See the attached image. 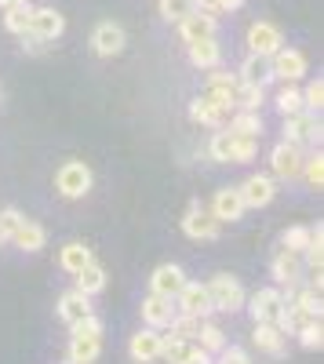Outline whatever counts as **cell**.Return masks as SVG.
Listing matches in <instances>:
<instances>
[{
  "label": "cell",
  "mask_w": 324,
  "mask_h": 364,
  "mask_svg": "<svg viewBox=\"0 0 324 364\" xmlns=\"http://www.w3.org/2000/svg\"><path fill=\"white\" fill-rule=\"evenodd\" d=\"M70 331H73L70 336V364H92L102 353V321L95 314H87Z\"/></svg>",
  "instance_id": "6da1fadb"
},
{
  "label": "cell",
  "mask_w": 324,
  "mask_h": 364,
  "mask_svg": "<svg viewBox=\"0 0 324 364\" xmlns=\"http://www.w3.org/2000/svg\"><path fill=\"white\" fill-rule=\"evenodd\" d=\"M208 288V299H212V310H219V314H237V310H244V288H241V281L237 277H230V273H215V277L204 284Z\"/></svg>",
  "instance_id": "7a4b0ae2"
},
{
  "label": "cell",
  "mask_w": 324,
  "mask_h": 364,
  "mask_svg": "<svg viewBox=\"0 0 324 364\" xmlns=\"http://www.w3.org/2000/svg\"><path fill=\"white\" fill-rule=\"evenodd\" d=\"M55 190L63 193L66 200H80L92 190V168L84 161H66L63 168L55 171Z\"/></svg>",
  "instance_id": "3957f363"
},
{
  "label": "cell",
  "mask_w": 324,
  "mask_h": 364,
  "mask_svg": "<svg viewBox=\"0 0 324 364\" xmlns=\"http://www.w3.org/2000/svg\"><path fill=\"white\" fill-rule=\"evenodd\" d=\"M222 230V223L212 215V208H204L200 200H190L186 215H183V233L190 240H215Z\"/></svg>",
  "instance_id": "277c9868"
},
{
  "label": "cell",
  "mask_w": 324,
  "mask_h": 364,
  "mask_svg": "<svg viewBox=\"0 0 324 364\" xmlns=\"http://www.w3.org/2000/svg\"><path fill=\"white\" fill-rule=\"evenodd\" d=\"M303 146H296V142H277L274 146V154H270V171H274V178H281V182H296L299 175H303Z\"/></svg>",
  "instance_id": "5b68a950"
},
{
  "label": "cell",
  "mask_w": 324,
  "mask_h": 364,
  "mask_svg": "<svg viewBox=\"0 0 324 364\" xmlns=\"http://www.w3.org/2000/svg\"><path fill=\"white\" fill-rule=\"evenodd\" d=\"M284 139L296 146H320V113L299 109L284 117Z\"/></svg>",
  "instance_id": "8992f818"
},
{
  "label": "cell",
  "mask_w": 324,
  "mask_h": 364,
  "mask_svg": "<svg viewBox=\"0 0 324 364\" xmlns=\"http://www.w3.org/2000/svg\"><path fill=\"white\" fill-rule=\"evenodd\" d=\"M270 273H274L277 288H299V284H303V277H306V262H303V255H299V252L281 248V252L274 255V262H270Z\"/></svg>",
  "instance_id": "52a82bcc"
},
{
  "label": "cell",
  "mask_w": 324,
  "mask_h": 364,
  "mask_svg": "<svg viewBox=\"0 0 324 364\" xmlns=\"http://www.w3.org/2000/svg\"><path fill=\"white\" fill-rule=\"evenodd\" d=\"M270 70H274V80L296 84V80L306 77V55L296 51V48H277L270 55Z\"/></svg>",
  "instance_id": "ba28073f"
},
{
  "label": "cell",
  "mask_w": 324,
  "mask_h": 364,
  "mask_svg": "<svg viewBox=\"0 0 324 364\" xmlns=\"http://www.w3.org/2000/svg\"><path fill=\"white\" fill-rule=\"evenodd\" d=\"M237 91H241V77L237 73H219V66H215V73L208 77V91H204V95H208L219 109H237Z\"/></svg>",
  "instance_id": "9c48e42d"
},
{
  "label": "cell",
  "mask_w": 324,
  "mask_h": 364,
  "mask_svg": "<svg viewBox=\"0 0 324 364\" xmlns=\"http://www.w3.org/2000/svg\"><path fill=\"white\" fill-rule=\"evenodd\" d=\"M244 306H248L252 321H270V324H277V317H281V310H284V295H281V288H259L255 295L244 299Z\"/></svg>",
  "instance_id": "30bf717a"
},
{
  "label": "cell",
  "mask_w": 324,
  "mask_h": 364,
  "mask_svg": "<svg viewBox=\"0 0 324 364\" xmlns=\"http://www.w3.org/2000/svg\"><path fill=\"white\" fill-rule=\"evenodd\" d=\"M241 200H244V208H266L274 197H277V178L274 175H248L244 182H241Z\"/></svg>",
  "instance_id": "8fae6325"
},
{
  "label": "cell",
  "mask_w": 324,
  "mask_h": 364,
  "mask_svg": "<svg viewBox=\"0 0 324 364\" xmlns=\"http://www.w3.org/2000/svg\"><path fill=\"white\" fill-rule=\"evenodd\" d=\"M175 306H179V314H190V317H200V321L208 314H215L212 299H208V288H204L200 281H186L183 291L175 295Z\"/></svg>",
  "instance_id": "7c38bea8"
},
{
  "label": "cell",
  "mask_w": 324,
  "mask_h": 364,
  "mask_svg": "<svg viewBox=\"0 0 324 364\" xmlns=\"http://www.w3.org/2000/svg\"><path fill=\"white\" fill-rule=\"evenodd\" d=\"M161 350H164V336H161V328H142L131 336L128 343V353L135 364H150V360H161Z\"/></svg>",
  "instance_id": "4fadbf2b"
},
{
  "label": "cell",
  "mask_w": 324,
  "mask_h": 364,
  "mask_svg": "<svg viewBox=\"0 0 324 364\" xmlns=\"http://www.w3.org/2000/svg\"><path fill=\"white\" fill-rule=\"evenodd\" d=\"M92 48H95V55H102V58L121 55V51L128 48L124 26H117V22H99V26H95V33H92Z\"/></svg>",
  "instance_id": "5bb4252c"
},
{
  "label": "cell",
  "mask_w": 324,
  "mask_h": 364,
  "mask_svg": "<svg viewBox=\"0 0 324 364\" xmlns=\"http://www.w3.org/2000/svg\"><path fill=\"white\" fill-rule=\"evenodd\" d=\"M277 48H284V33L274 22H252L248 26V51L252 55H274Z\"/></svg>",
  "instance_id": "9a60e30c"
},
{
  "label": "cell",
  "mask_w": 324,
  "mask_h": 364,
  "mask_svg": "<svg viewBox=\"0 0 324 364\" xmlns=\"http://www.w3.org/2000/svg\"><path fill=\"white\" fill-rule=\"evenodd\" d=\"M186 281H190V277H186V269H183V266L161 262V266L150 273V291H153V295H168V299H175V295L183 291Z\"/></svg>",
  "instance_id": "2e32d148"
},
{
  "label": "cell",
  "mask_w": 324,
  "mask_h": 364,
  "mask_svg": "<svg viewBox=\"0 0 324 364\" xmlns=\"http://www.w3.org/2000/svg\"><path fill=\"white\" fill-rule=\"evenodd\" d=\"M142 321H146V328H168L171 321H175V314H179V306H175V299H168V295H146L142 299Z\"/></svg>",
  "instance_id": "e0dca14e"
},
{
  "label": "cell",
  "mask_w": 324,
  "mask_h": 364,
  "mask_svg": "<svg viewBox=\"0 0 324 364\" xmlns=\"http://www.w3.org/2000/svg\"><path fill=\"white\" fill-rule=\"evenodd\" d=\"M29 33L40 41H58L66 33V15L55 8H33V18H29Z\"/></svg>",
  "instance_id": "ac0fdd59"
},
{
  "label": "cell",
  "mask_w": 324,
  "mask_h": 364,
  "mask_svg": "<svg viewBox=\"0 0 324 364\" xmlns=\"http://www.w3.org/2000/svg\"><path fill=\"white\" fill-rule=\"evenodd\" d=\"M179 37H183V44H193V41H208V37H215V15L193 8L186 18H179Z\"/></svg>",
  "instance_id": "d6986e66"
},
{
  "label": "cell",
  "mask_w": 324,
  "mask_h": 364,
  "mask_svg": "<svg viewBox=\"0 0 324 364\" xmlns=\"http://www.w3.org/2000/svg\"><path fill=\"white\" fill-rule=\"evenodd\" d=\"M244 200H241V190L237 186H226V190H215V197H212V215L219 219V223H237L241 215H244Z\"/></svg>",
  "instance_id": "ffe728a7"
},
{
  "label": "cell",
  "mask_w": 324,
  "mask_h": 364,
  "mask_svg": "<svg viewBox=\"0 0 324 364\" xmlns=\"http://www.w3.org/2000/svg\"><path fill=\"white\" fill-rule=\"evenodd\" d=\"M87 314H95V310H92V295H84V291L73 288V291H66L63 299H58V317H63L70 328H73L77 321H84Z\"/></svg>",
  "instance_id": "44dd1931"
},
{
  "label": "cell",
  "mask_w": 324,
  "mask_h": 364,
  "mask_svg": "<svg viewBox=\"0 0 324 364\" xmlns=\"http://www.w3.org/2000/svg\"><path fill=\"white\" fill-rule=\"evenodd\" d=\"M237 77H241V84H255V87H266V84L274 80L270 58H266V55H252V51H248V58L241 63Z\"/></svg>",
  "instance_id": "7402d4cb"
},
{
  "label": "cell",
  "mask_w": 324,
  "mask_h": 364,
  "mask_svg": "<svg viewBox=\"0 0 324 364\" xmlns=\"http://www.w3.org/2000/svg\"><path fill=\"white\" fill-rule=\"evenodd\" d=\"M11 245L22 248V252H40L48 245V230L40 223H33V219H22L18 230L11 233Z\"/></svg>",
  "instance_id": "603a6c76"
},
{
  "label": "cell",
  "mask_w": 324,
  "mask_h": 364,
  "mask_svg": "<svg viewBox=\"0 0 324 364\" xmlns=\"http://www.w3.org/2000/svg\"><path fill=\"white\" fill-rule=\"evenodd\" d=\"M186 55H190V63H193L197 70H215V66L222 63V48H219V41H215V37L186 44Z\"/></svg>",
  "instance_id": "cb8c5ba5"
},
{
  "label": "cell",
  "mask_w": 324,
  "mask_h": 364,
  "mask_svg": "<svg viewBox=\"0 0 324 364\" xmlns=\"http://www.w3.org/2000/svg\"><path fill=\"white\" fill-rule=\"evenodd\" d=\"M284 331L277 328V324H270V321H255V336H252V343L262 350V353H270V357H281L284 353Z\"/></svg>",
  "instance_id": "d4e9b609"
},
{
  "label": "cell",
  "mask_w": 324,
  "mask_h": 364,
  "mask_svg": "<svg viewBox=\"0 0 324 364\" xmlns=\"http://www.w3.org/2000/svg\"><path fill=\"white\" fill-rule=\"evenodd\" d=\"M190 120L193 124H204V128H222L226 124V109H219L208 95H197L190 102Z\"/></svg>",
  "instance_id": "484cf974"
},
{
  "label": "cell",
  "mask_w": 324,
  "mask_h": 364,
  "mask_svg": "<svg viewBox=\"0 0 324 364\" xmlns=\"http://www.w3.org/2000/svg\"><path fill=\"white\" fill-rule=\"evenodd\" d=\"M73 281H77V291H84V295H99V291L106 288V269L92 259L87 266H80V269L73 273Z\"/></svg>",
  "instance_id": "4316f807"
},
{
  "label": "cell",
  "mask_w": 324,
  "mask_h": 364,
  "mask_svg": "<svg viewBox=\"0 0 324 364\" xmlns=\"http://www.w3.org/2000/svg\"><path fill=\"white\" fill-rule=\"evenodd\" d=\"M92 259H95V255H92V248L80 245V240H70V245L58 248V266H63L66 273H77L80 266H87Z\"/></svg>",
  "instance_id": "83f0119b"
},
{
  "label": "cell",
  "mask_w": 324,
  "mask_h": 364,
  "mask_svg": "<svg viewBox=\"0 0 324 364\" xmlns=\"http://www.w3.org/2000/svg\"><path fill=\"white\" fill-rule=\"evenodd\" d=\"M197 346H200L204 353H212V357H215V353L226 346V331H222L215 321L204 317V321H200V328H197Z\"/></svg>",
  "instance_id": "f1b7e54d"
},
{
  "label": "cell",
  "mask_w": 324,
  "mask_h": 364,
  "mask_svg": "<svg viewBox=\"0 0 324 364\" xmlns=\"http://www.w3.org/2000/svg\"><path fill=\"white\" fill-rule=\"evenodd\" d=\"M29 18H33V4H15V8H4V29L8 33H29Z\"/></svg>",
  "instance_id": "f546056e"
},
{
  "label": "cell",
  "mask_w": 324,
  "mask_h": 364,
  "mask_svg": "<svg viewBox=\"0 0 324 364\" xmlns=\"http://www.w3.org/2000/svg\"><path fill=\"white\" fill-rule=\"evenodd\" d=\"M230 132L233 135H252V139H262V117L255 109H241L237 117L230 120Z\"/></svg>",
  "instance_id": "4dcf8cb0"
},
{
  "label": "cell",
  "mask_w": 324,
  "mask_h": 364,
  "mask_svg": "<svg viewBox=\"0 0 324 364\" xmlns=\"http://www.w3.org/2000/svg\"><path fill=\"white\" fill-rule=\"evenodd\" d=\"M208 157H212L215 164H230V161H233V132H230V128L212 135V142H208Z\"/></svg>",
  "instance_id": "1f68e13d"
},
{
  "label": "cell",
  "mask_w": 324,
  "mask_h": 364,
  "mask_svg": "<svg viewBox=\"0 0 324 364\" xmlns=\"http://www.w3.org/2000/svg\"><path fill=\"white\" fill-rule=\"evenodd\" d=\"M299 178H306L313 190H324V154H320V149L303 157V175Z\"/></svg>",
  "instance_id": "d6a6232c"
},
{
  "label": "cell",
  "mask_w": 324,
  "mask_h": 364,
  "mask_svg": "<svg viewBox=\"0 0 324 364\" xmlns=\"http://www.w3.org/2000/svg\"><path fill=\"white\" fill-rule=\"evenodd\" d=\"M296 336H299V343H303L306 350H320V346H324V324H320V317L306 321Z\"/></svg>",
  "instance_id": "836d02e7"
},
{
  "label": "cell",
  "mask_w": 324,
  "mask_h": 364,
  "mask_svg": "<svg viewBox=\"0 0 324 364\" xmlns=\"http://www.w3.org/2000/svg\"><path fill=\"white\" fill-rule=\"evenodd\" d=\"M277 109H281L284 117L299 113V109H303V91H299V87H291V84H284V87L277 91Z\"/></svg>",
  "instance_id": "e575fe53"
},
{
  "label": "cell",
  "mask_w": 324,
  "mask_h": 364,
  "mask_svg": "<svg viewBox=\"0 0 324 364\" xmlns=\"http://www.w3.org/2000/svg\"><path fill=\"white\" fill-rule=\"evenodd\" d=\"M175 339H197V328H200V317H190V314H175V321L168 324Z\"/></svg>",
  "instance_id": "d590c367"
},
{
  "label": "cell",
  "mask_w": 324,
  "mask_h": 364,
  "mask_svg": "<svg viewBox=\"0 0 324 364\" xmlns=\"http://www.w3.org/2000/svg\"><path fill=\"white\" fill-rule=\"evenodd\" d=\"M262 102H266V87L241 84V91H237V109H255V113H259Z\"/></svg>",
  "instance_id": "8d00e7d4"
},
{
  "label": "cell",
  "mask_w": 324,
  "mask_h": 364,
  "mask_svg": "<svg viewBox=\"0 0 324 364\" xmlns=\"http://www.w3.org/2000/svg\"><path fill=\"white\" fill-rule=\"evenodd\" d=\"M320 106H324V80H320V77H313V80L303 87V109L320 113Z\"/></svg>",
  "instance_id": "74e56055"
},
{
  "label": "cell",
  "mask_w": 324,
  "mask_h": 364,
  "mask_svg": "<svg viewBox=\"0 0 324 364\" xmlns=\"http://www.w3.org/2000/svg\"><path fill=\"white\" fill-rule=\"evenodd\" d=\"M281 245L288 248V252H306V245H310V226H291V230H284V237H281Z\"/></svg>",
  "instance_id": "f35d334b"
},
{
  "label": "cell",
  "mask_w": 324,
  "mask_h": 364,
  "mask_svg": "<svg viewBox=\"0 0 324 364\" xmlns=\"http://www.w3.org/2000/svg\"><path fill=\"white\" fill-rule=\"evenodd\" d=\"M18 223H22L18 208H4V211H0V245H11V233L18 230Z\"/></svg>",
  "instance_id": "ab89813d"
},
{
  "label": "cell",
  "mask_w": 324,
  "mask_h": 364,
  "mask_svg": "<svg viewBox=\"0 0 324 364\" xmlns=\"http://www.w3.org/2000/svg\"><path fill=\"white\" fill-rule=\"evenodd\" d=\"M190 339H175V336H164V350H161V357L168 360V364H175V360H183L186 353H190Z\"/></svg>",
  "instance_id": "60d3db41"
},
{
  "label": "cell",
  "mask_w": 324,
  "mask_h": 364,
  "mask_svg": "<svg viewBox=\"0 0 324 364\" xmlns=\"http://www.w3.org/2000/svg\"><path fill=\"white\" fill-rule=\"evenodd\" d=\"M193 11V0H161V15L168 18V22H179V18H186Z\"/></svg>",
  "instance_id": "b9f144b4"
},
{
  "label": "cell",
  "mask_w": 324,
  "mask_h": 364,
  "mask_svg": "<svg viewBox=\"0 0 324 364\" xmlns=\"http://www.w3.org/2000/svg\"><path fill=\"white\" fill-rule=\"evenodd\" d=\"M244 0H193V8L208 11V15H222V11H237Z\"/></svg>",
  "instance_id": "7bdbcfd3"
},
{
  "label": "cell",
  "mask_w": 324,
  "mask_h": 364,
  "mask_svg": "<svg viewBox=\"0 0 324 364\" xmlns=\"http://www.w3.org/2000/svg\"><path fill=\"white\" fill-rule=\"evenodd\" d=\"M219 364H252V353L244 346H222L219 350Z\"/></svg>",
  "instance_id": "ee69618b"
},
{
  "label": "cell",
  "mask_w": 324,
  "mask_h": 364,
  "mask_svg": "<svg viewBox=\"0 0 324 364\" xmlns=\"http://www.w3.org/2000/svg\"><path fill=\"white\" fill-rule=\"evenodd\" d=\"M175 364H212V353H204V350L193 343V346H190V353H186L183 360H175Z\"/></svg>",
  "instance_id": "f6af8a7d"
},
{
  "label": "cell",
  "mask_w": 324,
  "mask_h": 364,
  "mask_svg": "<svg viewBox=\"0 0 324 364\" xmlns=\"http://www.w3.org/2000/svg\"><path fill=\"white\" fill-rule=\"evenodd\" d=\"M44 48H48V41H40V37H33V33H22V51H29V55H44Z\"/></svg>",
  "instance_id": "bcb514c9"
},
{
  "label": "cell",
  "mask_w": 324,
  "mask_h": 364,
  "mask_svg": "<svg viewBox=\"0 0 324 364\" xmlns=\"http://www.w3.org/2000/svg\"><path fill=\"white\" fill-rule=\"evenodd\" d=\"M15 4H26V0H0V8H15Z\"/></svg>",
  "instance_id": "7dc6e473"
}]
</instances>
